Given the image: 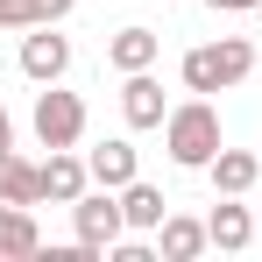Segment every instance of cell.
<instances>
[{
	"mask_svg": "<svg viewBox=\"0 0 262 262\" xmlns=\"http://www.w3.org/2000/svg\"><path fill=\"white\" fill-rule=\"evenodd\" d=\"M71 227H78V241H85L92 255H106L121 234H128V213H121V191H106V184H92L85 199H71Z\"/></svg>",
	"mask_w": 262,
	"mask_h": 262,
	"instance_id": "3",
	"label": "cell"
},
{
	"mask_svg": "<svg viewBox=\"0 0 262 262\" xmlns=\"http://www.w3.org/2000/svg\"><path fill=\"white\" fill-rule=\"evenodd\" d=\"M184 92H227V85H241L248 71H255V43L248 36H220V43H199V50H184Z\"/></svg>",
	"mask_w": 262,
	"mask_h": 262,
	"instance_id": "2",
	"label": "cell"
},
{
	"mask_svg": "<svg viewBox=\"0 0 262 262\" xmlns=\"http://www.w3.org/2000/svg\"><path fill=\"white\" fill-rule=\"evenodd\" d=\"M21 71H29L36 85H57V78L71 71V36H57V21L29 29V36H21Z\"/></svg>",
	"mask_w": 262,
	"mask_h": 262,
	"instance_id": "5",
	"label": "cell"
},
{
	"mask_svg": "<svg viewBox=\"0 0 262 262\" xmlns=\"http://www.w3.org/2000/svg\"><path fill=\"white\" fill-rule=\"evenodd\" d=\"M121 213H128V234H156L163 227V213H170V199L156 191V184H121Z\"/></svg>",
	"mask_w": 262,
	"mask_h": 262,
	"instance_id": "15",
	"label": "cell"
},
{
	"mask_svg": "<svg viewBox=\"0 0 262 262\" xmlns=\"http://www.w3.org/2000/svg\"><path fill=\"white\" fill-rule=\"evenodd\" d=\"M206 248H213L206 220H191V213H163V227H156V255H163V262H199Z\"/></svg>",
	"mask_w": 262,
	"mask_h": 262,
	"instance_id": "7",
	"label": "cell"
},
{
	"mask_svg": "<svg viewBox=\"0 0 262 262\" xmlns=\"http://www.w3.org/2000/svg\"><path fill=\"white\" fill-rule=\"evenodd\" d=\"M0 199L7 206H43V163H29L21 149H0Z\"/></svg>",
	"mask_w": 262,
	"mask_h": 262,
	"instance_id": "12",
	"label": "cell"
},
{
	"mask_svg": "<svg viewBox=\"0 0 262 262\" xmlns=\"http://www.w3.org/2000/svg\"><path fill=\"white\" fill-rule=\"evenodd\" d=\"M163 149H170L177 170H206L220 156V106L206 92H191L184 106H170V121H163Z\"/></svg>",
	"mask_w": 262,
	"mask_h": 262,
	"instance_id": "1",
	"label": "cell"
},
{
	"mask_svg": "<svg viewBox=\"0 0 262 262\" xmlns=\"http://www.w3.org/2000/svg\"><path fill=\"white\" fill-rule=\"evenodd\" d=\"M0 149H14V121H7V106H0Z\"/></svg>",
	"mask_w": 262,
	"mask_h": 262,
	"instance_id": "18",
	"label": "cell"
},
{
	"mask_svg": "<svg viewBox=\"0 0 262 262\" xmlns=\"http://www.w3.org/2000/svg\"><path fill=\"white\" fill-rule=\"evenodd\" d=\"M36 142H43V149H78V142H85V99L43 85L36 92Z\"/></svg>",
	"mask_w": 262,
	"mask_h": 262,
	"instance_id": "4",
	"label": "cell"
},
{
	"mask_svg": "<svg viewBox=\"0 0 262 262\" xmlns=\"http://www.w3.org/2000/svg\"><path fill=\"white\" fill-rule=\"evenodd\" d=\"M71 0H0V36L7 29H43V21H64Z\"/></svg>",
	"mask_w": 262,
	"mask_h": 262,
	"instance_id": "16",
	"label": "cell"
},
{
	"mask_svg": "<svg viewBox=\"0 0 262 262\" xmlns=\"http://www.w3.org/2000/svg\"><path fill=\"white\" fill-rule=\"evenodd\" d=\"M0 255H7V262L43 255V227H36V206H7V199H0Z\"/></svg>",
	"mask_w": 262,
	"mask_h": 262,
	"instance_id": "11",
	"label": "cell"
},
{
	"mask_svg": "<svg viewBox=\"0 0 262 262\" xmlns=\"http://www.w3.org/2000/svg\"><path fill=\"white\" fill-rule=\"evenodd\" d=\"M206 234H213V248H220V255H241V248L255 241L262 227H255V213H248V206H234V199L220 191V206L206 213Z\"/></svg>",
	"mask_w": 262,
	"mask_h": 262,
	"instance_id": "9",
	"label": "cell"
},
{
	"mask_svg": "<svg viewBox=\"0 0 262 262\" xmlns=\"http://www.w3.org/2000/svg\"><path fill=\"white\" fill-rule=\"evenodd\" d=\"M213 14H255V0H206Z\"/></svg>",
	"mask_w": 262,
	"mask_h": 262,
	"instance_id": "17",
	"label": "cell"
},
{
	"mask_svg": "<svg viewBox=\"0 0 262 262\" xmlns=\"http://www.w3.org/2000/svg\"><path fill=\"white\" fill-rule=\"evenodd\" d=\"M85 170H92V184H106V191H121V184H135V142H99V149H85Z\"/></svg>",
	"mask_w": 262,
	"mask_h": 262,
	"instance_id": "13",
	"label": "cell"
},
{
	"mask_svg": "<svg viewBox=\"0 0 262 262\" xmlns=\"http://www.w3.org/2000/svg\"><path fill=\"white\" fill-rule=\"evenodd\" d=\"M156 57H163V36L156 29H142V21H128L114 43H106V64L128 78V71H156Z\"/></svg>",
	"mask_w": 262,
	"mask_h": 262,
	"instance_id": "10",
	"label": "cell"
},
{
	"mask_svg": "<svg viewBox=\"0 0 262 262\" xmlns=\"http://www.w3.org/2000/svg\"><path fill=\"white\" fill-rule=\"evenodd\" d=\"M255 227H262V220H255Z\"/></svg>",
	"mask_w": 262,
	"mask_h": 262,
	"instance_id": "20",
	"label": "cell"
},
{
	"mask_svg": "<svg viewBox=\"0 0 262 262\" xmlns=\"http://www.w3.org/2000/svg\"><path fill=\"white\" fill-rule=\"evenodd\" d=\"M85 191H92L85 156H78V149H50L43 156V199L50 206H71V199H85Z\"/></svg>",
	"mask_w": 262,
	"mask_h": 262,
	"instance_id": "6",
	"label": "cell"
},
{
	"mask_svg": "<svg viewBox=\"0 0 262 262\" xmlns=\"http://www.w3.org/2000/svg\"><path fill=\"white\" fill-rule=\"evenodd\" d=\"M121 114H128V128H163V121H170L163 85H156L149 71H128V78H121Z\"/></svg>",
	"mask_w": 262,
	"mask_h": 262,
	"instance_id": "8",
	"label": "cell"
},
{
	"mask_svg": "<svg viewBox=\"0 0 262 262\" xmlns=\"http://www.w3.org/2000/svg\"><path fill=\"white\" fill-rule=\"evenodd\" d=\"M206 170H213V191H227V199H241V191L262 184V163L248 156V149H227V142H220V156L206 163Z\"/></svg>",
	"mask_w": 262,
	"mask_h": 262,
	"instance_id": "14",
	"label": "cell"
},
{
	"mask_svg": "<svg viewBox=\"0 0 262 262\" xmlns=\"http://www.w3.org/2000/svg\"><path fill=\"white\" fill-rule=\"evenodd\" d=\"M255 21H262V0H255Z\"/></svg>",
	"mask_w": 262,
	"mask_h": 262,
	"instance_id": "19",
	"label": "cell"
}]
</instances>
